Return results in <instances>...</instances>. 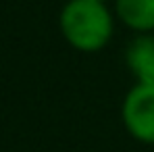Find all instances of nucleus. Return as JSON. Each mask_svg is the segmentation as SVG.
Returning a JSON list of instances; mask_svg holds the SVG:
<instances>
[{"mask_svg": "<svg viewBox=\"0 0 154 152\" xmlns=\"http://www.w3.org/2000/svg\"><path fill=\"white\" fill-rule=\"evenodd\" d=\"M125 60L137 83H154V38L140 36L127 46Z\"/></svg>", "mask_w": 154, "mask_h": 152, "instance_id": "3", "label": "nucleus"}, {"mask_svg": "<svg viewBox=\"0 0 154 152\" xmlns=\"http://www.w3.org/2000/svg\"><path fill=\"white\" fill-rule=\"evenodd\" d=\"M60 29L73 48L96 52L108 44L112 19L98 0H69L60 13Z\"/></svg>", "mask_w": 154, "mask_h": 152, "instance_id": "1", "label": "nucleus"}, {"mask_svg": "<svg viewBox=\"0 0 154 152\" xmlns=\"http://www.w3.org/2000/svg\"><path fill=\"white\" fill-rule=\"evenodd\" d=\"M127 131L144 144H154V83H137L123 102Z\"/></svg>", "mask_w": 154, "mask_h": 152, "instance_id": "2", "label": "nucleus"}, {"mask_svg": "<svg viewBox=\"0 0 154 152\" xmlns=\"http://www.w3.org/2000/svg\"><path fill=\"white\" fill-rule=\"evenodd\" d=\"M98 2H104V0H98Z\"/></svg>", "mask_w": 154, "mask_h": 152, "instance_id": "5", "label": "nucleus"}, {"mask_svg": "<svg viewBox=\"0 0 154 152\" xmlns=\"http://www.w3.org/2000/svg\"><path fill=\"white\" fill-rule=\"evenodd\" d=\"M117 15L135 31H152L154 0H117Z\"/></svg>", "mask_w": 154, "mask_h": 152, "instance_id": "4", "label": "nucleus"}]
</instances>
